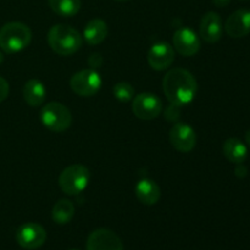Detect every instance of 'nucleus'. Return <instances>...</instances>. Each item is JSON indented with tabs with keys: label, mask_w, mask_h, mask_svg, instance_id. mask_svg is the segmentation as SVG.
<instances>
[{
	"label": "nucleus",
	"mask_w": 250,
	"mask_h": 250,
	"mask_svg": "<svg viewBox=\"0 0 250 250\" xmlns=\"http://www.w3.org/2000/svg\"><path fill=\"white\" fill-rule=\"evenodd\" d=\"M163 90L170 104L182 107L195 99L198 83L189 71L176 67L164 76Z\"/></svg>",
	"instance_id": "nucleus-1"
},
{
	"label": "nucleus",
	"mask_w": 250,
	"mask_h": 250,
	"mask_svg": "<svg viewBox=\"0 0 250 250\" xmlns=\"http://www.w3.org/2000/svg\"><path fill=\"white\" fill-rule=\"evenodd\" d=\"M48 43L58 55L70 56L82 48L83 37L73 27L60 23L49 29Z\"/></svg>",
	"instance_id": "nucleus-2"
},
{
	"label": "nucleus",
	"mask_w": 250,
	"mask_h": 250,
	"mask_svg": "<svg viewBox=\"0 0 250 250\" xmlns=\"http://www.w3.org/2000/svg\"><path fill=\"white\" fill-rule=\"evenodd\" d=\"M31 41V29L22 22H9L0 28V48L7 54L24 50Z\"/></svg>",
	"instance_id": "nucleus-3"
},
{
	"label": "nucleus",
	"mask_w": 250,
	"mask_h": 250,
	"mask_svg": "<svg viewBox=\"0 0 250 250\" xmlns=\"http://www.w3.org/2000/svg\"><path fill=\"white\" fill-rule=\"evenodd\" d=\"M90 172L88 167L81 164L67 166L59 176V186L67 195H77L88 187Z\"/></svg>",
	"instance_id": "nucleus-4"
},
{
	"label": "nucleus",
	"mask_w": 250,
	"mask_h": 250,
	"mask_svg": "<svg viewBox=\"0 0 250 250\" xmlns=\"http://www.w3.org/2000/svg\"><path fill=\"white\" fill-rule=\"evenodd\" d=\"M41 121L48 129L60 133L71 127L72 114L70 109L61 103L51 102L42 107Z\"/></svg>",
	"instance_id": "nucleus-5"
},
{
	"label": "nucleus",
	"mask_w": 250,
	"mask_h": 250,
	"mask_svg": "<svg viewBox=\"0 0 250 250\" xmlns=\"http://www.w3.org/2000/svg\"><path fill=\"white\" fill-rule=\"evenodd\" d=\"M70 87L77 95L89 98L97 94L102 88V77L93 68L76 72L70 80Z\"/></svg>",
	"instance_id": "nucleus-6"
},
{
	"label": "nucleus",
	"mask_w": 250,
	"mask_h": 250,
	"mask_svg": "<svg viewBox=\"0 0 250 250\" xmlns=\"http://www.w3.org/2000/svg\"><path fill=\"white\" fill-rule=\"evenodd\" d=\"M132 111L141 120H154L160 116L163 111V103L158 95L153 93H141L133 98Z\"/></svg>",
	"instance_id": "nucleus-7"
},
{
	"label": "nucleus",
	"mask_w": 250,
	"mask_h": 250,
	"mask_svg": "<svg viewBox=\"0 0 250 250\" xmlns=\"http://www.w3.org/2000/svg\"><path fill=\"white\" fill-rule=\"evenodd\" d=\"M46 241V231L42 225L27 222L21 225L16 231V242L21 248L36 250L41 248Z\"/></svg>",
	"instance_id": "nucleus-8"
},
{
	"label": "nucleus",
	"mask_w": 250,
	"mask_h": 250,
	"mask_svg": "<svg viewBox=\"0 0 250 250\" xmlns=\"http://www.w3.org/2000/svg\"><path fill=\"white\" fill-rule=\"evenodd\" d=\"M170 143L176 150L181 153H189L197 144L195 131L185 122H177L170 129Z\"/></svg>",
	"instance_id": "nucleus-9"
},
{
	"label": "nucleus",
	"mask_w": 250,
	"mask_h": 250,
	"mask_svg": "<svg viewBox=\"0 0 250 250\" xmlns=\"http://www.w3.org/2000/svg\"><path fill=\"white\" fill-rule=\"evenodd\" d=\"M173 48L183 56H194L200 50V37L189 27H181L173 33Z\"/></svg>",
	"instance_id": "nucleus-10"
},
{
	"label": "nucleus",
	"mask_w": 250,
	"mask_h": 250,
	"mask_svg": "<svg viewBox=\"0 0 250 250\" xmlns=\"http://www.w3.org/2000/svg\"><path fill=\"white\" fill-rule=\"evenodd\" d=\"M87 250H124V244L115 232L107 229H98L87 239Z\"/></svg>",
	"instance_id": "nucleus-11"
},
{
	"label": "nucleus",
	"mask_w": 250,
	"mask_h": 250,
	"mask_svg": "<svg viewBox=\"0 0 250 250\" xmlns=\"http://www.w3.org/2000/svg\"><path fill=\"white\" fill-rule=\"evenodd\" d=\"M175 61V50L167 42L153 44L148 51V63L153 70H167Z\"/></svg>",
	"instance_id": "nucleus-12"
},
{
	"label": "nucleus",
	"mask_w": 250,
	"mask_h": 250,
	"mask_svg": "<svg viewBox=\"0 0 250 250\" xmlns=\"http://www.w3.org/2000/svg\"><path fill=\"white\" fill-rule=\"evenodd\" d=\"M224 33L222 20L217 12L209 11L202 17L199 24V37L207 43H216Z\"/></svg>",
	"instance_id": "nucleus-13"
},
{
	"label": "nucleus",
	"mask_w": 250,
	"mask_h": 250,
	"mask_svg": "<svg viewBox=\"0 0 250 250\" xmlns=\"http://www.w3.org/2000/svg\"><path fill=\"white\" fill-rule=\"evenodd\" d=\"M225 31L232 38H243L250 33V10L239 9L225 22Z\"/></svg>",
	"instance_id": "nucleus-14"
},
{
	"label": "nucleus",
	"mask_w": 250,
	"mask_h": 250,
	"mask_svg": "<svg viewBox=\"0 0 250 250\" xmlns=\"http://www.w3.org/2000/svg\"><path fill=\"white\" fill-rule=\"evenodd\" d=\"M136 197L142 204L144 205H155L160 200L161 189L155 181L150 178H142L137 182L134 188Z\"/></svg>",
	"instance_id": "nucleus-15"
},
{
	"label": "nucleus",
	"mask_w": 250,
	"mask_h": 250,
	"mask_svg": "<svg viewBox=\"0 0 250 250\" xmlns=\"http://www.w3.org/2000/svg\"><path fill=\"white\" fill-rule=\"evenodd\" d=\"M107 32L109 28L104 20L93 19L85 24L82 37L89 45H98L106 39Z\"/></svg>",
	"instance_id": "nucleus-16"
},
{
	"label": "nucleus",
	"mask_w": 250,
	"mask_h": 250,
	"mask_svg": "<svg viewBox=\"0 0 250 250\" xmlns=\"http://www.w3.org/2000/svg\"><path fill=\"white\" fill-rule=\"evenodd\" d=\"M222 153L225 158L232 164H243L248 158V149L246 144L238 138H229L222 146Z\"/></svg>",
	"instance_id": "nucleus-17"
},
{
	"label": "nucleus",
	"mask_w": 250,
	"mask_h": 250,
	"mask_svg": "<svg viewBox=\"0 0 250 250\" xmlns=\"http://www.w3.org/2000/svg\"><path fill=\"white\" fill-rule=\"evenodd\" d=\"M23 98L29 106H41L46 98L45 85L36 78L27 81L23 87Z\"/></svg>",
	"instance_id": "nucleus-18"
},
{
	"label": "nucleus",
	"mask_w": 250,
	"mask_h": 250,
	"mask_svg": "<svg viewBox=\"0 0 250 250\" xmlns=\"http://www.w3.org/2000/svg\"><path fill=\"white\" fill-rule=\"evenodd\" d=\"M75 205L68 199H60L55 203L51 211L53 221L58 225H66L75 216Z\"/></svg>",
	"instance_id": "nucleus-19"
},
{
	"label": "nucleus",
	"mask_w": 250,
	"mask_h": 250,
	"mask_svg": "<svg viewBox=\"0 0 250 250\" xmlns=\"http://www.w3.org/2000/svg\"><path fill=\"white\" fill-rule=\"evenodd\" d=\"M50 9L62 17H72L81 9V0H48Z\"/></svg>",
	"instance_id": "nucleus-20"
},
{
	"label": "nucleus",
	"mask_w": 250,
	"mask_h": 250,
	"mask_svg": "<svg viewBox=\"0 0 250 250\" xmlns=\"http://www.w3.org/2000/svg\"><path fill=\"white\" fill-rule=\"evenodd\" d=\"M112 93L114 97L116 98L119 102L121 103H128L134 98L136 90H134L133 85L128 82H119L114 85L112 88Z\"/></svg>",
	"instance_id": "nucleus-21"
},
{
	"label": "nucleus",
	"mask_w": 250,
	"mask_h": 250,
	"mask_svg": "<svg viewBox=\"0 0 250 250\" xmlns=\"http://www.w3.org/2000/svg\"><path fill=\"white\" fill-rule=\"evenodd\" d=\"M180 116V106L171 104L167 109L165 110V117L168 121H176Z\"/></svg>",
	"instance_id": "nucleus-22"
},
{
	"label": "nucleus",
	"mask_w": 250,
	"mask_h": 250,
	"mask_svg": "<svg viewBox=\"0 0 250 250\" xmlns=\"http://www.w3.org/2000/svg\"><path fill=\"white\" fill-rule=\"evenodd\" d=\"M9 93H10L9 82H7L4 77L0 76V103H2L7 97H9Z\"/></svg>",
	"instance_id": "nucleus-23"
},
{
	"label": "nucleus",
	"mask_w": 250,
	"mask_h": 250,
	"mask_svg": "<svg viewBox=\"0 0 250 250\" xmlns=\"http://www.w3.org/2000/svg\"><path fill=\"white\" fill-rule=\"evenodd\" d=\"M102 62H103V58H102V55L98 53L92 54V55L89 56V60H88V63H89V66L93 68V70H95L97 67H99V66L102 65Z\"/></svg>",
	"instance_id": "nucleus-24"
},
{
	"label": "nucleus",
	"mask_w": 250,
	"mask_h": 250,
	"mask_svg": "<svg viewBox=\"0 0 250 250\" xmlns=\"http://www.w3.org/2000/svg\"><path fill=\"white\" fill-rule=\"evenodd\" d=\"M234 172H236L237 177H241V178L246 177V176L248 175V170H247V167L243 165V164H238L236 170H234Z\"/></svg>",
	"instance_id": "nucleus-25"
},
{
	"label": "nucleus",
	"mask_w": 250,
	"mask_h": 250,
	"mask_svg": "<svg viewBox=\"0 0 250 250\" xmlns=\"http://www.w3.org/2000/svg\"><path fill=\"white\" fill-rule=\"evenodd\" d=\"M212 2H214L215 6L225 7V6H227V5H229L231 0H212Z\"/></svg>",
	"instance_id": "nucleus-26"
},
{
	"label": "nucleus",
	"mask_w": 250,
	"mask_h": 250,
	"mask_svg": "<svg viewBox=\"0 0 250 250\" xmlns=\"http://www.w3.org/2000/svg\"><path fill=\"white\" fill-rule=\"evenodd\" d=\"M246 142H247V144L250 146V129L249 131H247V133H246Z\"/></svg>",
	"instance_id": "nucleus-27"
},
{
	"label": "nucleus",
	"mask_w": 250,
	"mask_h": 250,
	"mask_svg": "<svg viewBox=\"0 0 250 250\" xmlns=\"http://www.w3.org/2000/svg\"><path fill=\"white\" fill-rule=\"evenodd\" d=\"M2 61H4V55H2V53L0 51V65L2 63Z\"/></svg>",
	"instance_id": "nucleus-28"
},
{
	"label": "nucleus",
	"mask_w": 250,
	"mask_h": 250,
	"mask_svg": "<svg viewBox=\"0 0 250 250\" xmlns=\"http://www.w3.org/2000/svg\"><path fill=\"white\" fill-rule=\"evenodd\" d=\"M68 250H80V249H76V248H71V249H68Z\"/></svg>",
	"instance_id": "nucleus-29"
},
{
	"label": "nucleus",
	"mask_w": 250,
	"mask_h": 250,
	"mask_svg": "<svg viewBox=\"0 0 250 250\" xmlns=\"http://www.w3.org/2000/svg\"><path fill=\"white\" fill-rule=\"evenodd\" d=\"M116 1H127V0H116Z\"/></svg>",
	"instance_id": "nucleus-30"
}]
</instances>
